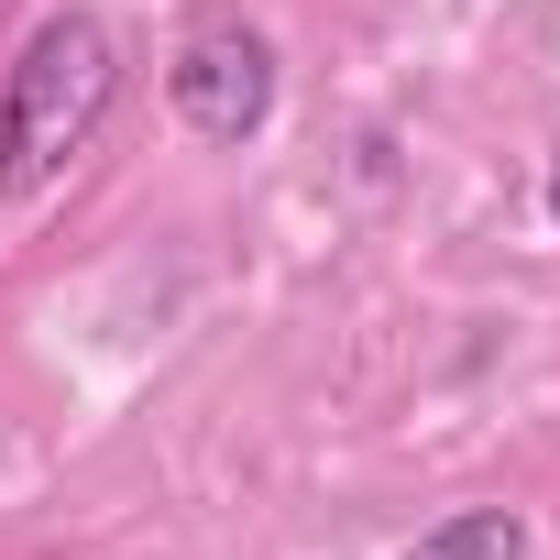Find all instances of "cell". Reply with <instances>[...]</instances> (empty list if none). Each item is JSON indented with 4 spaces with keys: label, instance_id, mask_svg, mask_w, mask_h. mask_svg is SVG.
Segmentation results:
<instances>
[{
    "label": "cell",
    "instance_id": "2",
    "mask_svg": "<svg viewBox=\"0 0 560 560\" xmlns=\"http://www.w3.org/2000/svg\"><path fill=\"white\" fill-rule=\"evenodd\" d=\"M165 100L198 143H253L275 121V45L242 23V12H198L176 34V67H165Z\"/></svg>",
    "mask_w": 560,
    "mask_h": 560
},
{
    "label": "cell",
    "instance_id": "3",
    "mask_svg": "<svg viewBox=\"0 0 560 560\" xmlns=\"http://www.w3.org/2000/svg\"><path fill=\"white\" fill-rule=\"evenodd\" d=\"M407 560H527V516H505V505H462V516H440Z\"/></svg>",
    "mask_w": 560,
    "mask_h": 560
},
{
    "label": "cell",
    "instance_id": "1",
    "mask_svg": "<svg viewBox=\"0 0 560 560\" xmlns=\"http://www.w3.org/2000/svg\"><path fill=\"white\" fill-rule=\"evenodd\" d=\"M121 89V56H110V23L100 12H45L0 78V198H34L67 176V154H89L100 110Z\"/></svg>",
    "mask_w": 560,
    "mask_h": 560
},
{
    "label": "cell",
    "instance_id": "4",
    "mask_svg": "<svg viewBox=\"0 0 560 560\" xmlns=\"http://www.w3.org/2000/svg\"><path fill=\"white\" fill-rule=\"evenodd\" d=\"M549 220H560V154H549Z\"/></svg>",
    "mask_w": 560,
    "mask_h": 560
}]
</instances>
